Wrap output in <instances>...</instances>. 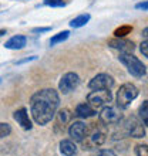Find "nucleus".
<instances>
[{
	"label": "nucleus",
	"mask_w": 148,
	"mask_h": 156,
	"mask_svg": "<svg viewBox=\"0 0 148 156\" xmlns=\"http://www.w3.org/2000/svg\"><path fill=\"white\" fill-rule=\"evenodd\" d=\"M58 104H60V98L57 91L51 88L37 91L30 99V112L36 123L39 125L49 123L57 114Z\"/></svg>",
	"instance_id": "obj_1"
},
{
	"label": "nucleus",
	"mask_w": 148,
	"mask_h": 156,
	"mask_svg": "<svg viewBox=\"0 0 148 156\" xmlns=\"http://www.w3.org/2000/svg\"><path fill=\"white\" fill-rule=\"evenodd\" d=\"M103 126H105L103 122L91 123V126L88 128V132H87V136L80 142L84 151H91L97 146H101L105 142L107 133Z\"/></svg>",
	"instance_id": "obj_2"
},
{
	"label": "nucleus",
	"mask_w": 148,
	"mask_h": 156,
	"mask_svg": "<svg viewBox=\"0 0 148 156\" xmlns=\"http://www.w3.org/2000/svg\"><path fill=\"white\" fill-rule=\"evenodd\" d=\"M118 60L125 66L128 73L131 75H134V77L141 78V77H144L145 73H147L145 66L135 57V55H132L131 53H120Z\"/></svg>",
	"instance_id": "obj_3"
},
{
	"label": "nucleus",
	"mask_w": 148,
	"mask_h": 156,
	"mask_svg": "<svg viewBox=\"0 0 148 156\" xmlns=\"http://www.w3.org/2000/svg\"><path fill=\"white\" fill-rule=\"evenodd\" d=\"M138 97V88L130 82L123 84L117 92V107L120 109H127L131 102Z\"/></svg>",
	"instance_id": "obj_4"
},
{
	"label": "nucleus",
	"mask_w": 148,
	"mask_h": 156,
	"mask_svg": "<svg viewBox=\"0 0 148 156\" xmlns=\"http://www.w3.org/2000/svg\"><path fill=\"white\" fill-rule=\"evenodd\" d=\"M111 98H113V95H111L110 90H95L87 95V102L97 109V108H103L108 102H111Z\"/></svg>",
	"instance_id": "obj_5"
},
{
	"label": "nucleus",
	"mask_w": 148,
	"mask_h": 156,
	"mask_svg": "<svg viewBox=\"0 0 148 156\" xmlns=\"http://www.w3.org/2000/svg\"><path fill=\"white\" fill-rule=\"evenodd\" d=\"M144 125L145 123L141 121V118L138 119L137 116H130L125 121V123H124V131H125V133L128 136L140 139V138H144V135H145Z\"/></svg>",
	"instance_id": "obj_6"
},
{
	"label": "nucleus",
	"mask_w": 148,
	"mask_h": 156,
	"mask_svg": "<svg viewBox=\"0 0 148 156\" xmlns=\"http://www.w3.org/2000/svg\"><path fill=\"white\" fill-rule=\"evenodd\" d=\"M98 121L103 122L105 126L108 125H118L121 121H123V114L120 111L118 107H104L103 111L100 112Z\"/></svg>",
	"instance_id": "obj_7"
},
{
	"label": "nucleus",
	"mask_w": 148,
	"mask_h": 156,
	"mask_svg": "<svg viewBox=\"0 0 148 156\" xmlns=\"http://www.w3.org/2000/svg\"><path fill=\"white\" fill-rule=\"evenodd\" d=\"M113 85H114V78L108 74H97L90 82H88V88L93 91H95V90H111Z\"/></svg>",
	"instance_id": "obj_8"
},
{
	"label": "nucleus",
	"mask_w": 148,
	"mask_h": 156,
	"mask_svg": "<svg viewBox=\"0 0 148 156\" xmlns=\"http://www.w3.org/2000/svg\"><path fill=\"white\" fill-rule=\"evenodd\" d=\"M80 84V78H78L77 74H74V73H67L61 77L60 82H58V88L61 91L63 94H68L71 92L73 90H76Z\"/></svg>",
	"instance_id": "obj_9"
},
{
	"label": "nucleus",
	"mask_w": 148,
	"mask_h": 156,
	"mask_svg": "<svg viewBox=\"0 0 148 156\" xmlns=\"http://www.w3.org/2000/svg\"><path fill=\"white\" fill-rule=\"evenodd\" d=\"M87 132H88V126L81 121H74L68 128V135L74 142H81L87 136Z\"/></svg>",
	"instance_id": "obj_10"
},
{
	"label": "nucleus",
	"mask_w": 148,
	"mask_h": 156,
	"mask_svg": "<svg viewBox=\"0 0 148 156\" xmlns=\"http://www.w3.org/2000/svg\"><path fill=\"white\" fill-rule=\"evenodd\" d=\"M108 45L111 48H115V50H120V53H132L135 45L134 43L130 40H125L123 37H115L113 40H108Z\"/></svg>",
	"instance_id": "obj_11"
},
{
	"label": "nucleus",
	"mask_w": 148,
	"mask_h": 156,
	"mask_svg": "<svg viewBox=\"0 0 148 156\" xmlns=\"http://www.w3.org/2000/svg\"><path fill=\"white\" fill-rule=\"evenodd\" d=\"M13 118H14V121H16L23 129H26V131L31 129V121L29 119V114H27V109H26V108H20V109L14 111Z\"/></svg>",
	"instance_id": "obj_12"
},
{
	"label": "nucleus",
	"mask_w": 148,
	"mask_h": 156,
	"mask_svg": "<svg viewBox=\"0 0 148 156\" xmlns=\"http://www.w3.org/2000/svg\"><path fill=\"white\" fill-rule=\"evenodd\" d=\"M76 116L78 118H91V116L95 115V108H93L88 102H83V104H78L76 107Z\"/></svg>",
	"instance_id": "obj_13"
},
{
	"label": "nucleus",
	"mask_w": 148,
	"mask_h": 156,
	"mask_svg": "<svg viewBox=\"0 0 148 156\" xmlns=\"http://www.w3.org/2000/svg\"><path fill=\"white\" fill-rule=\"evenodd\" d=\"M60 152L63 156H74L77 153V146L73 139H63L60 142Z\"/></svg>",
	"instance_id": "obj_14"
},
{
	"label": "nucleus",
	"mask_w": 148,
	"mask_h": 156,
	"mask_svg": "<svg viewBox=\"0 0 148 156\" xmlns=\"http://www.w3.org/2000/svg\"><path fill=\"white\" fill-rule=\"evenodd\" d=\"M26 41L27 40H26L24 36H14V37H12L10 40L6 41L4 47L9 50H21L26 45Z\"/></svg>",
	"instance_id": "obj_15"
},
{
	"label": "nucleus",
	"mask_w": 148,
	"mask_h": 156,
	"mask_svg": "<svg viewBox=\"0 0 148 156\" xmlns=\"http://www.w3.org/2000/svg\"><path fill=\"white\" fill-rule=\"evenodd\" d=\"M88 20H90V14H87V13L86 14H80V16H77L76 19H73L70 21V26L73 29H80L83 26H86L88 23Z\"/></svg>",
	"instance_id": "obj_16"
},
{
	"label": "nucleus",
	"mask_w": 148,
	"mask_h": 156,
	"mask_svg": "<svg viewBox=\"0 0 148 156\" xmlns=\"http://www.w3.org/2000/svg\"><path fill=\"white\" fill-rule=\"evenodd\" d=\"M68 36H70V33H68L67 30L60 31L58 34H56V36H53V37H51V40H50V45H56V44H58V43L66 41L67 38H68Z\"/></svg>",
	"instance_id": "obj_17"
},
{
	"label": "nucleus",
	"mask_w": 148,
	"mask_h": 156,
	"mask_svg": "<svg viewBox=\"0 0 148 156\" xmlns=\"http://www.w3.org/2000/svg\"><path fill=\"white\" fill-rule=\"evenodd\" d=\"M138 114H140L141 121L148 126V101H144V102L141 104L140 109H138Z\"/></svg>",
	"instance_id": "obj_18"
},
{
	"label": "nucleus",
	"mask_w": 148,
	"mask_h": 156,
	"mask_svg": "<svg viewBox=\"0 0 148 156\" xmlns=\"http://www.w3.org/2000/svg\"><path fill=\"white\" fill-rule=\"evenodd\" d=\"M70 119V112L67 111V109H61V111H58L57 114V125H61L64 128V123L67 122Z\"/></svg>",
	"instance_id": "obj_19"
},
{
	"label": "nucleus",
	"mask_w": 148,
	"mask_h": 156,
	"mask_svg": "<svg viewBox=\"0 0 148 156\" xmlns=\"http://www.w3.org/2000/svg\"><path fill=\"white\" fill-rule=\"evenodd\" d=\"M10 132H12V128H10V125L6 122H2L0 123V136L2 138H6V136L10 135Z\"/></svg>",
	"instance_id": "obj_20"
},
{
	"label": "nucleus",
	"mask_w": 148,
	"mask_h": 156,
	"mask_svg": "<svg viewBox=\"0 0 148 156\" xmlns=\"http://www.w3.org/2000/svg\"><path fill=\"white\" fill-rule=\"evenodd\" d=\"M46 6H51V7H64L66 2L64 0H44Z\"/></svg>",
	"instance_id": "obj_21"
},
{
	"label": "nucleus",
	"mask_w": 148,
	"mask_h": 156,
	"mask_svg": "<svg viewBox=\"0 0 148 156\" xmlns=\"http://www.w3.org/2000/svg\"><path fill=\"white\" fill-rule=\"evenodd\" d=\"M135 155L137 156H148V145H137Z\"/></svg>",
	"instance_id": "obj_22"
},
{
	"label": "nucleus",
	"mask_w": 148,
	"mask_h": 156,
	"mask_svg": "<svg viewBox=\"0 0 148 156\" xmlns=\"http://www.w3.org/2000/svg\"><path fill=\"white\" fill-rule=\"evenodd\" d=\"M131 27L130 26H124V27H121V29H118V30H115V37H124L127 33H130L131 31Z\"/></svg>",
	"instance_id": "obj_23"
},
{
	"label": "nucleus",
	"mask_w": 148,
	"mask_h": 156,
	"mask_svg": "<svg viewBox=\"0 0 148 156\" xmlns=\"http://www.w3.org/2000/svg\"><path fill=\"white\" fill-rule=\"evenodd\" d=\"M95 156H117V155L110 149H100L98 152L95 153Z\"/></svg>",
	"instance_id": "obj_24"
},
{
	"label": "nucleus",
	"mask_w": 148,
	"mask_h": 156,
	"mask_svg": "<svg viewBox=\"0 0 148 156\" xmlns=\"http://www.w3.org/2000/svg\"><path fill=\"white\" fill-rule=\"evenodd\" d=\"M140 51L142 53V55H145V57L148 58V41H142V43H141Z\"/></svg>",
	"instance_id": "obj_25"
},
{
	"label": "nucleus",
	"mask_w": 148,
	"mask_h": 156,
	"mask_svg": "<svg viewBox=\"0 0 148 156\" xmlns=\"http://www.w3.org/2000/svg\"><path fill=\"white\" fill-rule=\"evenodd\" d=\"M135 7L140 9V10H148V0H147V2H141V3H137Z\"/></svg>",
	"instance_id": "obj_26"
},
{
	"label": "nucleus",
	"mask_w": 148,
	"mask_h": 156,
	"mask_svg": "<svg viewBox=\"0 0 148 156\" xmlns=\"http://www.w3.org/2000/svg\"><path fill=\"white\" fill-rule=\"evenodd\" d=\"M50 27H37V29H33V33H46V31H50Z\"/></svg>",
	"instance_id": "obj_27"
},
{
	"label": "nucleus",
	"mask_w": 148,
	"mask_h": 156,
	"mask_svg": "<svg viewBox=\"0 0 148 156\" xmlns=\"http://www.w3.org/2000/svg\"><path fill=\"white\" fill-rule=\"evenodd\" d=\"M142 37H144L145 40L148 41V27H145V29L142 30Z\"/></svg>",
	"instance_id": "obj_28"
}]
</instances>
